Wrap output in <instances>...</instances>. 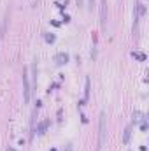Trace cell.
Returning <instances> with one entry per match:
<instances>
[{
	"label": "cell",
	"mask_w": 149,
	"mask_h": 151,
	"mask_svg": "<svg viewBox=\"0 0 149 151\" xmlns=\"http://www.w3.org/2000/svg\"><path fill=\"white\" fill-rule=\"evenodd\" d=\"M105 144V114H100V121H98V146H97V151H102Z\"/></svg>",
	"instance_id": "obj_1"
},
{
	"label": "cell",
	"mask_w": 149,
	"mask_h": 151,
	"mask_svg": "<svg viewBox=\"0 0 149 151\" xmlns=\"http://www.w3.org/2000/svg\"><path fill=\"white\" fill-rule=\"evenodd\" d=\"M30 83H28V69H23V93H25V102L30 100Z\"/></svg>",
	"instance_id": "obj_2"
},
{
	"label": "cell",
	"mask_w": 149,
	"mask_h": 151,
	"mask_svg": "<svg viewBox=\"0 0 149 151\" xmlns=\"http://www.w3.org/2000/svg\"><path fill=\"white\" fill-rule=\"evenodd\" d=\"M54 62H56L58 67H60V65H65V63L69 62V55H67V53H58V55L54 56Z\"/></svg>",
	"instance_id": "obj_3"
},
{
	"label": "cell",
	"mask_w": 149,
	"mask_h": 151,
	"mask_svg": "<svg viewBox=\"0 0 149 151\" xmlns=\"http://www.w3.org/2000/svg\"><path fill=\"white\" fill-rule=\"evenodd\" d=\"M105 0H100V23H102V28H105Z\"/></svg>",
	"instance_id": "obj_4"
},
{
	"label": "cell",
	"mask_w": 149,
	"mask_h": 151,
	"mask_svg": "<svg viewBox=\"0 0 149 151\" xmlns=\"http://www.w3.org/2000/svg\"><path fill=\"white\" fill-rule=\"evenodd\" d=\"M47 125H49V121H42V123H39V127H37V134L39 135H44V134H46Z\"/></svg>",
	"instance_id": "obj_5"
},
{
	"label": "cell",
	"mask_w": 149,
	"mask_h": 151,
	"mask_svg": "<svg viewBox=\"0 0 149 151\" xmlns=\"http://www.w3.org/2000/svg\"><path fill=\"white\" fill-rule=\"evenodd\" d=\"M130 135H132V127H126V130H125V135H123V142H125V144H128V141H130Z\"/></svg>",
	"instance_id": "obj_6"
},
{
	"label": "cell",
	"mask_w": 149,
	"mask_h": 151,
	"mask_svg": "<svg viewBox=\"0 0 149 151\" xmlns=\"http://www.w3.org/2000/svg\"><path fill=\"white\" fill-rule=\"evenodd\" d=\"M88 97H90V79H86V91H84V99L88 100Z\"/></svg>",
	"instance_id": "obj_7"
},
{
	"label": "cell",
	"mask_w": 149,
	"mask_h": 151,
	"mask_svg": "<svg viewBox=\"0 0 149 151\" xmlns=\"http://www.w3.org/2000/svg\"><path fill=\"white\" fill-rule=\"evenodd\" d=\"M133 56L139 58V60H146V55H142V53H133Z\"/></svg>",
	"instance_id": "obj_8"
},
{
	"label": "cell",
	"mask_w": 149,
	"mask_h": 151,
	"mask_svg": "<svg viewBox=\"0 0 149 151\" xmlns=\"http://www.w3.org/2000/svg\"><path fill=\"white\" fill-rule=\"evenodd\" d=\"M46 40H47V42H54V35H53V34H51V35L47 34V35H46Z\"/></svg>",
	"instance_id": "obj_9"
},
{
	"label": "cell",
	"mask_w": 149,
	"mask_h": 151,
	"mask_svg": "<svg viewBox=\"0 0 149 151\" xmlns=\"http://www.w3.org/2000/svg\"><path fill=\"white\" fill-rule=\"evenodd\" d=\"M65 151H74V150H72V146H70V144H67V146H65Z\"/></svg>",
	"instance_id": "obj_10"
},
{
	"label": "cell",
	"mask_w": 149,
	"mask_h": 151,
	"mask_svg": "<svg viewBox=\"0 0 149 151\" xmlns=\"http://www.w3.org/2000/svg\"><path fill=\"white\" fill-rule=\"evenodd\" d=\"M93 2H95V0H88V5H90V9H93Z\"/></svg>",
	"instance_id": "obj_11"
},
{
	"label": "cell",
	"mask_w": 149,
	"mask_h": 151,
	"mask_svg": "<svg viewBox=\"0 0 149 151\" xmlns=\"http://www.w3.org/2000/svg\"><path fill=\"white\" fill-rule=\"evenodd\" d=\"M77 5H82V0H77Z\"/></svg>",
	"instance_id": "obj_12"
},
{
	"label": "cell",
	"mask_w": 149,
	"mask_h": 151,
	"mask_svg": "<svg viewBox=\"0 0 149 151\" xmlns=\"http://www.w3.org/2000/svg\"><path fill=\"white\" fill-rule=\"evenodd\" d=\"M7 151H16V150H12V148H9V150H7Z\"/></svg>",
	"instance_id": "obj_13"
}]
</instances>
